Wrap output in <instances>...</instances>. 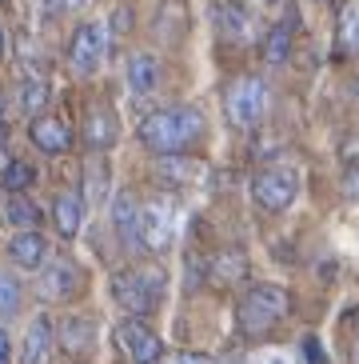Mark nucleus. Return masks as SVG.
Returning <instances> with one entry per match:
<instances>
[{
  "mask_svg": "<svg viewBox=\"0 0 359 364\" xmlns=\"http://www.w3.org/2000/svg\"><path fill=\"white\" fill-rule=\"evenodd\" d=\"M168 364H216L211 356H204V353H180V356H172Z\"/></svg>",
  "mask_w": 359,
  "mask_h": 364,
  "instance_id": "30",
  "label": "nucleus"
},
{
  "mask_svg": "<svg viewBox=\"0 0 359 364\" xmlns=\"http://www.w3.org/2000/svg\"><path fill=\"white\" fill-rule=\"evenodd\" d=\"M32 181H36V168L24 161H9L4 164V172H0V188L12 196H21L24 188H32Z\"/></svg>",
  "mask_w": 359,
  "mask_h": 364,
  "instance_id": "20",
  "label": "nucleus"
},
{
  "mask_svg": "<svg viewBox=\"0 0 359 364\" xmlns=\"http://www.w3.org/2000/svg\"><path fill=\"white\" fill-rule=\"evenodd\" d=\"M4 216H9L12 225H21V228H36V225H40V208L28 204L24 196H12L9 208H4Z\"/></svg>",
  "mask_w": 359,
  "mask_h": 364,
  "instance_id": "24",
  "label": "nucleus"
},
{
  "mask_svg": "<svg viewBox=\"0 0 359 364\" xmlns=\"http://www.w3.org/2000/svg\"><path fill=\"white\" fill-rule=\"evenodd\" d=\"M104 28L100 24H80L68 41V65L76 68L80 76H92L96 68L104 65Z\"/></svg>",
  "mask_w": 359,
  "mask_h": 364,
  "instance_id": "6",
  "label": "nucleus"
},
{
  "mask_svg": "<svg viewBox=\"0 0 359 364\" xmlns=\"http://www.w3.org/2000/svg\"><path fill=\"white\" fill-rule=\"evenodd\" d=\"M12 360V344H9V332L0 328V364H9Z\"/></svg>",
  "mask_w": 359,
  "mask_h": 364,
  "instance_id": "32",
  "label": "nucleus"
},
{
  "mask_svg": "<svg viewBox=\"0 0 359 364\" xmlns=\"http://www.w3.org/2000/svg\"><path fill=\"white\" fill-rule=\"evenodd\" d=\"M339 188H343L348 200H359V164H351V168L343 172V184H339Z\"/></svg>",
  "mask_w": 359,
  "mask_h": 364,
  "instance_id": "28",
  "label": "nucleus"
},
{
  "mask_svg": "<svg viewBox=\"0 0 359 364\" xmlns=\"http://www.w3.org/2000/svg\"><path fill=\"white\" fill-rule=\"evenodd\" d=\"M53 360V321L36 316L24 336V364H48Z\"/></svg>",
  "mask_w": 359,
  "mask_h": 364,
  "instance_id": "11",
  "label": "nucleus"
},
{
  "mask_svg": "<svg viewBox=\"0 0 359 364\" xmlns=\"http://www.w3.org/2000/svg\"><path fill=\"white\" fill-rule=\"evenodd\" d=\"M120 136L116 129V117L108 112V108H92L84 120V140H88V149H112Z\"/></svg>",
  "mask_w": 359,
  "mask_h": 364,
  "instance_id": "12",
  "label": "nucleus"
},
{
  "mask_svg": "<svg viewBox=\"0 0 359 364\" xmlns=\"http://www.w3.org/2000/svg\"><path fill=\"white\" fill-rule=\"evenodd\" d=\"M104 188H108V168L104 164H92L84 176V200L88 204H100L104 200Z\"/></svg>",
  "mask_w": 359,
  "mask_h": 364,
  "instance_id": "26",
  "label": "nucleus"
},
{
  "mask_svg": "<svg viewBox=\"0 0 359 364\" xmlns=\"http://www.w3.org/2000/svg\"><path fill=\"white\" fill-rule=\"evenodd\" d=\"M120 344H124V353L132 356V364H160L164 356V344L160 336L148 328L144 321H120Z\"/></svg>",
  "mask_w": 359,
  "mask_h": 364,
  "instance_id": "8",
  "label": "nucleus"
},
{
  "mask_svg": "<svg viewBox=\"0 0 359 364\" xmlns=\"http://www.w3.org/2000/svg\"><path fill=\"white\" fill-rule=\"evenodd\" d=\"M76 284H80V277H76V264H68V260H60V264H53V268H44V280H40L44 296L64 300V296H72V292H76Z\"/></svg>",
  "mask_w": 359,
  "mask_h": 364,
  "instance_id": "14",
  "label": "nucleus"
},
{
  "mask_svg": "<svg viewBox=\"0 0 359 364\" xmlns=\"http://www.w3.org/2000/svg\"><path fill=\"white\" fill-rule=\"evenodd\" d=\"M12 260L21 268H40V260L48 257V240H44L36 228H21V232L12 236V245H9Z\"/></svg>",
  "mask_w": 359,
  "mask_h": 364,
  "instance_id": "10",
  "label": "nucleus"
},
{
  "mask_svg": "<svg viewBox=\"0 0 359 364\" xmlns=\"http://www.w3.org/2000/svg\"><path fill=\"white\" fill-rule=\"evenodd\" d=\"M44 105H48V85H44L40 76H36V80H24L21 85V108L32 117V112H40Z\"/></svg>",
  "mask_w": 359,
  "mask_h": 364,
  "instance_id": "25",
  "label": "nucleus"
},
{
  "mask_svg": "<svg viewBox=\"0 0 359 364\" xmlns=\"http://www.w3.org/2000/svg\"><path fill=\"white\" fill-rule=\"evenodd\" d=\"M160 176H164V181H176V184H184V181H196V176H200V164H192V161H180L176 152H172V156H164V161H160Z\"/></svg>",
  "mask_w": 359,
  "mask_h": 364,
  "instance_id": "23",
  "label": "nucleus"
},
{
  "mask_svg": "<svg viewBox=\"0 0 359 364\" xmlns=\"http://www.w3.org/2000/svg\"><path fill=\"white\" fill-rule=\"evenodd\" d=\"M223 112L236 129H255L267 112V85L260 76H236L223 92Z\"/></svg>",
  "mask_w": 359,
  "mask_h": 364,
  "instance_id": "4",
  "label": "nucleus"
},
{
  "mask_svg": "<svg viewBox=\"0 0 359 364\" xmlns=\"http://www.w3.org/2000/svg\"><path fill=\"white\" fill-rule=\"evenodd\" d=\"M28 136H32V144L40 152H48V156H60V152H68V144H72V129H68L60 117H36Z\"/></svg>",
  "mask_w": 359,
  "mask_h": 364,
  "instance_id": "9",
  "label": "nucleus"
},
{
  "mask_svg": "<svg viewBox=\"0 0 359 364\" xmlns=\"http://www.w3.org/2000/svg\"><path fill=\"white\" fill-rule=\"evenodd\" d=\"M92 341H96V324L88 321V316H68V321L60 324V344L68 353H88Z\"/></svg>",
  "mask_w": 359,
  "mask_h": 364,
  "instance_id": "16",
  "label": "nucleus"
},
{
  "mask_svg": "<svg viewBox=\"0 0 359 364\" xmlns=\"http://www.w3.org/2000/svg\"><path fill=\"white\" fill-rule=\"evenodd\" d=\"M248 364H296V356L287 348H260V353L248 356Z\"/></svg>",
  "mask_w": 359,
  "mask_h": 364,
  "instance_id": "27",
  "label": "nucleus"
},
{
  "mask_svg": "<svg viewBox=\"0 0 359 364\" xmlns=\"http://www.w3.org/2000/svg\"><path fill=\"white\" fill-rule=\"evenodd\" d=\"M164 268H128L112 277V296L124 304L132 316H148L164 300Z\"/></svg>",
  "mask_w": 359,
  "mask_h": 364,
  "instance_id": "2",
  "label": "nucleus"
},
{
  "mask_svg": "<svg viewBox=\"0 0 359 364\" xmlns=\"http://www.w3.org/2000/svg\"><path fill=\"white\" fill-rule=\"evenodd\" d=\"M80 0H40V12L44 16H56V12H64V9H76Z\"/></svg>",
  "mask_w": 359,
  "mask_h": 364,
  "instance_id": "29",
  "label": "nucleus"
},
{
  "mask_svg": "<svg viewBox=\"0 0 359 364\" xmlns=\"http://www.w3.org/2000/svg\"><path fill=\"white\" fill-rule=\"evenodd\" d=\"M211 280L216 284H236V280H243V272H248V257H243L240 248H223L220 257H211Z\"/></svg>",
  "mask_w": 359,
  "mask_h": 364,
  "instance_id": "15",
  "label": "nucleus"
},
{
  "mask_svg": "<svg viewBox=\"0 0 359 364\" xmlns=\"http://www.w3.org/2000/svg\"><path fill=\"white\" fill-rule=\"evenodd\" d=\"M287 53H292V33H287V24H280V28H272V33H267L264 60H267V65H284Z\"/></svg>",
  "mask_w": 359,
  "mask_h": 364,
  "instance_id": "22",
  "label": "nucleus"
},
{
  "mask_svg": "<svg viewBox=\"0 0 359 364\" xmlns=\"http://www.w3.org/2000/svg\"><path fill=\"white\" fill-rule=\"evenodd\" d=\"M0 56H4V28H0Z\"/></svg>",
  "mask_w": 359,
  "mask_h": 364,
  "instance_id": "34",
  "label": "nucleus"
},
{
  "mask_svg": "<svg viewBox=\"0 0 359 364\" xmlns=\"http://www.w3.org/2000/svg\"><path fill=\"white\" fill-rule=\"evenodd\" d=\"M128 24H132V9H116V33H124Z\"/></svg>",
  "mask_w": 359,
  "mask_h": 364,
  "instance_id": "33",
  "label": "nucleus"
},
{
  "mask_svg": "<svg viewBox=\"0 0 359 364\" xmlns=\"http://www.w3.org/2000/svg\"><path fill=\"white\" fill-rule=\"evenodd\" d=\"M56 228H60L64 236H76L80 232V220H84V196L76 193H60L56 196Z\"/></svg>",
  "mask_w": 359,
  "mask_h": 364,
  "instance_id": "17",
  "label": "nucleus"
},
{
  "mask_svg": "<svg viewBox=\"0 0 359 364\" xmlns=\"http://www.w3.org/2000/svg\"><path fill=\"white\" fill-rule=\"evenodd\" d=\"M355 92H359V85H355Z\"/></svg>",
  "mask_w": 359,
  "mask_h": 364,
  "instance_id": "35",
  "label": "nucleus"
},
{
  "mask_svg": "<svg viewBox=\"0 0 359 364\" xmlns=\"http://www.w3.org/2000/svg\"><path fill=\"white\" fill-rule=\"evenodd\" d=\"M284 312H287V292L280 284H255V289L243 292L240 309H236V324L248 336H260L275 321H284Z\"/></svg>",
  "mask_w": 359,
  "mask_h": 364,
  "instance_id": "3",
  "label": "nucleus"
},
{
  "mask_svg": "<svg viewBox=\"0 0 359 364\" xmlns=\"http://www.w3.org/2000/svg\"><path fill=\"white\" fill-rule=\"evenodd\" d=\"M140 236H144V245L152 252H164L176 240V204L152 200L148 208H140Z\"/></svg>",
  "mask_w": 359,
  "mask_h": 364,
  "instance_id": "7",
  "label": "nucleus"
},
{
  "mask_svg": "<svg viewBox=\"0 0 359 364\" xmlns=\"http://www.w3.org/2000/svg\"><path fill=\"white\" fill-rule=\"evenodd\" d=\"M21 284H16V277L12 272H0V321H9V316H16L21 312Z\"/></svg>",
  "mask_w": 359,
  "mask_h": 364,
  "instance_id": "21",
  "label": "nucleus"
},
{
  "mask_svg": "<svg viewBox=\"0 0 359 364\" xmlns=\"http://www.w3.org/2000/svg\"><path fill=\"white\" fill-rule=\"evenodd\" d=\"M112 225H116V232L124 236V240L140 232V200L132 193H116V204H112Z\"/></svg>",
  "mask_w": 359,
  "mask_h": 364,
  "instance_id": "18",
  "label": "nucleus"
},
{
  "mask_svg": "<svg viewBox=\"0 0 359 364\" xmlns=\"http://www.w3.org/2000/svg\"><path fill=\"white\" fill-rule=\"evenodd\" d=\"M204 132V117L196 108H160L152 117L140 120V140L148 144L160 156H172V152H184L192 140H200Z\"/></svg>",
  "mask_w": 359,
  "mask_h": 364,
  "instance_id": "1",
  "label": "nucleus"
},
{
  "mask_svg": "<svg viewBox=\"0 0 359 364\" xmlns=\"http://www.w3.org/2000/svg\"><path fill=\"white\" fill-rule=\"evenodd\" d=\"M299 193V176L292 168H264L252 181V196L264 204L267 213H284Z\"/></svg>",
  "mask_w": 359,
  "mask_h": 364,
  "instance_id": "5",
  "label": "nucleus"
},
{
  "mask_svg": "<svg viewBox=\"0 0 359 364\" xmlns=\"http://www.w3.org/2000/svg\"><path fill=\"white\" fill-rule=\"evenodd\" d=\"M336 36H339V48H343V53L359 56V0H348V4L339 9Z\"/></svg>",
  "mask_w": 359,
  "mask_h": 364,
  "instance_id": "19",
  "label": "nucleus"
},
{
  "mask_svg": "<svg viewBox=\"0 0 359 364\" xmlns=\"http://www.w3.org/2000/svg\"><path fill=\"white\" fill-rule=\"evenodd\" d=\"M304 353H307V360H311V364H324V348H319V341H307Z\"/></svg>",
  "mask_w": 359,
  "mask_h": 364,
  "instance_id": "31",
  "label": "nucleus"
},
{
  "mask_svg": "<svg viewBox=\"0 0 359 364\" xmlns=\"http://www.w3.org/2000/svg\"><path fill=\"white\" fill-rule=\"evenodd\" d=\"M156 85H160V60L148 53H136L128 60V88L144 97V92H152Z\"/></svg>",
  "mask_w": 359,
  "mask_h": 364,
  "instance_id": "13",
  "label": "nucleus"
}]
</instances>
